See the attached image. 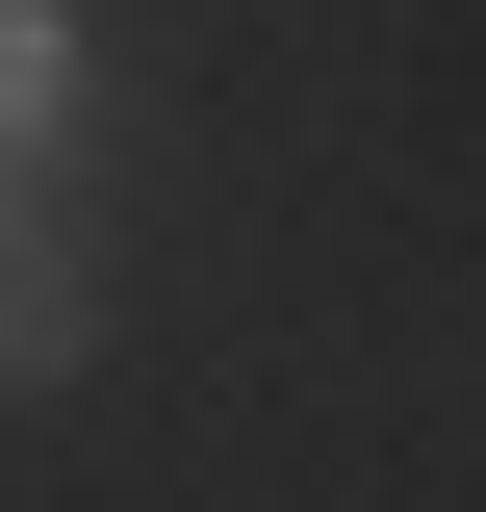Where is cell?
Segmentation results:
<instances>
[{"mask_svg": "<svg viewBox=\"0 0 486 512\" xmlns=\"http://www.w3.org/2000/svg\"><path fill=\"white\" fill-rule=\"evenodd\" d=\"M52 128V0H0V154Z\"/></svg>", "mask_w": 486, "mask_h": 512, "instance_id": "7a4b0ae2", "label": "cell"}, {"mask_svg": "<svg viewBox=\"0 0 486 512\" xmlns=\"http://www.w3.org/2000/svg\"><path fill=\"white\" fill-rule=\"evenodd\" d=\"M77 333H103V282H77V231L26 180H0V384H77Z\"/></svg>", "mask_w": 486, "mask_h": 512, "instance_id": "6da1fadb", "label": "cell"}]
</instances>
